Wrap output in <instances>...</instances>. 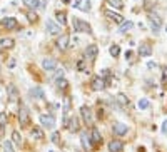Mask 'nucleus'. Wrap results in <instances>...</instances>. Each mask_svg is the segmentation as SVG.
Masks as SVG:
<instances>
[{
    "mask_svg": "<svg viewBox=\"0 0 167 152\" xmlns=\"http://www.w3.org/2000/svg\"><path fill=\"white\" fill-rule=\"evenodd\" d=\"M77 70L78 72H87V68H85V58H80V60L77 62Z\"/></svg>",
    "mask_w": 167,
    "mask_h": 152,
    "instance_id": "c756f323",
    "label": "nucleus"
},
{
    "mask_svg": "<svg viewBox=\"0 0 167 152\" xmlns=\"http://www.w3.org/2000/svg\"><path fill=\"white\" fill-rule=\"evenodd\" d=\"M80 142H82V147H84L85 150H90V149H92L90 135H87V132H82V134H80Z\"/></svg>",
    "mask_w": 167,
    "mask_h": 152,
    "instance_id": "4468645a",
    "label": "nucleus"
},
{
    "mask_svg": "<svg viewBox=\"0 0 167 152\" xmlns=\"http://www.w3.org/2000/svg\"><path fill=\"white\" fill-rule=\"evenodd\" d=\"M149 22H150V28L154 30V33H157V32L160 30L162 20H160V17L157 15V13H154V12H150V13H149Z\"/></svg>",
    "mask_w": 167,
    "mask_h": 152,
    "instance_id": "7ed1b4c3",
    "label": "nucleus"
},
{
    "mask_svg": "<svg viewBox=\"0 0 167 152\" xmlns=\"http://www.w3.org/2000/svg\"><path fill=\"white\" fill-rule=\"evenodd\" d=\"M5 120H7V115L3 114V112H0V132L3 130V124H5Z\"/></svg>",
    "mask_w": 167,
    "mask_h": 152,
    "instance_id": "f704fd0d",
    "label": "nucleus"
},
{
    "mask_svg": "<svg viewBox=\"0 0 167 152\" xmlns=\"http://www.w3.org/2000/svg\"><path fill=\"white\" fill-rule=\"evenodd\" d=\"M23 5H27L28 8H37L40 7V2L38 0H23Z\"/></svg>",
    "mask_w": 167,
    "mask_h": 152,
    "instance_id": "393cba45",
    "label": "nucleus"
},
{
    "mask_svg": "<svg viewBox=\"0 0 167 152\" xmlns=\"http://www.w3.org/2000/svg\"><path fill=\"white\" fill-rule=\"evenodd\" d=\"M12 140H13V144H15V145H20L22 144V135L18 134L17 130H13L12 132Z\"/></svg>",
    "mask_w": 167,
    "mask_h": 152,
    "instance_id": "bb28decb",
    "label": "nucleus"
},
{
    "mask_svg": "<svg viewBox=\"0 0 167 152\" xmlns=\"http://www.w3.org/2000/svg\"><path fill=\"white\" fill-rule=\"evenodd\" d=\"M8 92H10V100H15L17 99V89L13 85L8 87Z\"/></svg>",
    "mask_w": 167,
    "mask_h": 152,
    "instance_id": "72a5a7b5",
    "label": "nucleus"
},
{
    "mask_svg": "<svg viewBox=\"0 0 167 152\" xmlns=\"http://www.w3.org/2000/svg\"><path fill=\"white\" fill-rule=\"evenodd\" d=\"M130 57H132V52L127 50V52H125V58H130Z\"/></svg>",
    "mask_w": 167,
    "mask_h": 152,
    "instance_id": "a19ab883",
    "label": "nucleus"
},
{
    "mask_svg": "<svg viewBox=\"0 0 167 152\" xmlns=\"http://www.w3.org/2000/svg\"><path fill=\"white\" fill-rule=\"evenodd\" d=\"M18 120H20V125L22 127H27L28 124H30V112H28L27 107H20L18 109Z\"/></svg>",
    "mask_w": 167,
    "mask_h": 152,
    "instance_id": "f03ea898",
    "label": "nucleus"
},
{
    "mask_svg": "<svg viewBox=\"0 0 167 152\" xmlns=\"http://www.w3.org/2000/svg\"><path fill=\"white\" fill-rule=\"evenodd\" d=\"M55 18H57V22L60 23V25H67V15H65V12H57L55 13Z\"/></svg>",
    "mask_w": 167,
    "mask_h": 152,
    "instance_id": "4be33fe9",
    "label": "nucleus"
},
{
    "mask_svg": "<svg viewBox=\"0 0 167 152\" xmlns=\"http://www.w3.org/2000/svg\"><path fill=\"white\" fill-rule=\"evenodd\" d=\"M45 28H47V32H48V33H52V35H58V33H60V25L53 23L52 20H47Z\"/></svg>",
    "mask_w": 167,
    "mask_h": 152,
    "instance_id": "ddd939ff",
    "label": "nucleus"
},
{
    "mask_svg": "<svg viewBox=\"0 0 167 152\" xmlns=\"http://www.w3.org/2000/svg\"><path fill=\"white\" fill-rule=\"evenodd\" d=\"M104 15L109 18V20L115 22V23H122V22H124V17H122L120 13H115V12H112V10H105Z\"/></svg>",
    "mask_w": 167,
    "mask_h": 152,
    "instance_id": "6e6552de",
    "label": "nucleus"
},
{
    "mask_svg": "<svg viewBox=\"0 0 167 152\" xmlns=\"http://www.w3.org/2000/svg\"><path fill=\"white\" fill-rule=\"evenodd\" d=\"M109 52H110V55L115 58V57H119V53H120V47H119V45H115V43H114V45H110Z\"/></svg>",
    "mask_w": 167,
    "mask_h": 152,
    "instance_id": "c85d7f7f",
    "label": "nucleus"
},
{
    "mask_svg": "<svg viewBox=\"0 0 167 152\" xmlns=\"http://www.w3.org/2000/svg\"><path fill=\"white\" fill-rule=\"evenodd\" d=\"M48 152H53V150H48Z\"/></svg>",
    "mask_w": 167,
    "mask_h": 152,
    "instance_id": "79ce46f5",
    "label": "nucleus"
},
{
    "mask_svg": "<svg viewBox=\"0 0 167 152\" xmlns=\"http://www.w3.org/2000/svg\"><path fill=\"white\" fill-rule=\"evenodd\" d=\"M105 79H102V77L99 75V77H95L94 80H92V89L94 90H104L105 89Z\"/></svg>",
    "mask_w": 167,
    "mask_h": 152,
    "instance_id": "f8f14e48",
    "label": "nucleus"
},
{
    "mask_svg": "<svg viewBox=\"0 0 167 152\" xmlns=\"http://www.w3.org/2000/svg\"><path fill=\"white\" fill-rule=\"evenodd\" d=\"M117 102H119L122 107H127V105H129V99H127L124 94H119V95H117Z\"/></svg>",
    "mask_w": 167,
    "mask_h": 152,
    "instance_id": "cd10ccee",
    "label": "nucleus"
},
{
    "mask_svg": "<svg viewBox=\"0 0 167 152\" xmlns=\"http://www.w3.org/2000/svg\"><path fill=\"white\" fill-rule=\"evenodd\" d=\"M150 107V102L147 99H140L139 100V109H149Z\"/></svg>",
    "mask_w": 167,
    "mask_h": 152,
    "instance_id": "7c9ffc66",
    "label": "nucleus"
},
{
    "mask_svg": "<svg viewBox=\"0 0 167 152\" xmlns=\"http://www.w3.org/2000/svg\"><path fill=\"white\" fill-rule=\"evenodd\" d=\"M63 77V70L60 68V70H57V73H55V80H58V79H62Z\"/></svg>",
    "mask_w": 167,
    "mask_h": 152,
    "instance_id": "4c0bfd02",
    "label": "nucleus"
},
{
    "mask_svg": "<svg viewBox=\"0 0 167 152\" xmlns=\"http://www.w3.org/2000/svg\"><path fill=\"white\" fill-rule=\"evenodd\" d=\"M3 150H5V152H13V145H12L10 140H5V142H3Z\"/></svg>",
    "mask_w": 167,
    "mask_h": 152,
    "instance_id": "473e14b6",
    "label": "nucleus"
},
{
    "mask_svg": "<svg viewBox=\"0 0 167 152\" xmlns=\"http://www.w3.org/2000/svg\"><path fill=\"white\" fill-rule=\"evenodd\" d=\"M124 149V144H122L120 140H110L109 142V150L110 152H122Z\"/></svg>",
    "mask_w": 167,
    "mask_h": 152,
    "instance_id": "dca6fc26",
    "label": "nucleus"
},
{
    "mask_svg": "<svg viewBox=\"0 0 167 152\" xmlns=\"http://www.w3.org/2000/svg\"><path fill=\"white\" fill-rule=\"evenodd\" d=\"M139 55H140V57H149V55H152V47L149 45V43H140V47H139Z\"/></svg>",
    "mask_w": 167,
    "mask_h": 152,
    "instance_id": "2eb2a0df",
    "label": "nucleus"
},
{
    "mask_svg": "<svg viewBox=\"0 0 167 152\" xmlns=\"http://www.w3.org/2000/svg\"><path fill=\"white\" fill-rule=\"evenodd\" d=\"M40 124L43 127H47V129H52V127H55V117L53 115H47V114H42L40 117Z\"/></svg>",
    "mask_w": 167,
    "mask_h": 152,
    "instance_id": "39448f33",
    "label": "nucleus"
},
{
    "mask_svg": "<svg viewBox=\"0 0 167 152\" xmlns=\"http://www.w3.org/2000/svg\"><path fill=\"white\" fill-rule=\"evenodd\" d=\"M114 134H115V135H124V134H127V125L122 124V122H117V124H114Z\"/></svg>",
    "mask_w": 167,
    "mask_h": 152,
    "instance_id": "f3484780",
    "label": "nucleus"
},
{
    "mask_svg": "<svg viewBox=\"0 0 167 152\" xmlns=\"http://www.w3.org/2000/svg\"><path fill=\"white\" fill-rule=\"evenodd\" d=\"M107 3H109L110 7H114V8H122L124 7V0H107Z\"/></svg>",
    "mask_w": 167,
    "mask_h": 152,
    "instance_id": "a878e982",
    "label": "nucleus"
},
{
    "mask_svg": "<svg viewBox=\"0 0 167 152\" xmlns=\"http://www.w3.org/2000/svg\"><path fill=\"white\" fill-rule=\"evenodd\" d=\"M42 67L45 68V70H53V68L57 67V60L55 58H52V57H47V58H43L42 60Z\"/></svg>",
    "mask_w": 167,
    "mask_h": 152,
    "instance_id": "9b49d317",
    "label": "nucleus"
},
{
    "mask_svg": "<svg viewBox=\"0 0 167 152\" xmlns=\"http://www.w3.org/2000/svg\"><path fill=\"white\" fill-rule=\"evenodd\" d=\"M147 67H149V68H157V63L155 62H149V63H147Z\"/></svg>",
    "mask_w": 167,
    "mask_h": 152,
    "instance_id": "58836bf2",
    "label": "nucleus"
},
{
    "mask_svg": "<svg viewBox=\"0 0 167 152\" xmlns=\"http://www.w3.org/2000/svg\"><path fill=\"white\" fill-rule=\"evenodd\" d=\"M72 25H73V32H78V33H92V27H90L87 22H84L82 18H78V17H73Z\"/></svg>",
    "mask_w": 167,
    "mask_h": 152,
    "instance_id": "f257e3e1",
    "label": "nucleus"
},
{
    "mask_svg": "<svg viewBox=\"0 0 167 152\" xmlns=\"http://www.w3.org/2000/svg\"><path fill=\"white\" fill-rule=\"evenodd\" d=\"M68 43H70V35H68V33H62L55 45H57V48L60 52H63V50H67V48H68Z\"/></svg>",
    "mask_w": 167,
    "mask_h": 152,
    "instance_id": "20e7f679",
    "label": "nucleus"
},
{
    "mask_svg": "<svg viewBox=\"0 0 167 152\" xmlns=\"http://www.w3.org/2000/svg\"><path fill=\"white\" fill-rule=\"evenodd\" d=\"M162 132L167 134V120H164V124H162Z\"/></svg>",
    "mask_w": 167,
    "mask_h": 152,
    "instance_id": "ea45409f",
    "label": "nucleus"
},
{
    "mask_svg": "<svg viewBox=\"0 0 167 152\" xmlns=\"http://www.w3.org/2000/svg\"><path fill=\"white\" fill-rule=\"evenodd\" d=\"M97 53H99V47H97L95 43H90V45H87V48H85V55H87V58L94 60V58L97 57Z\"/></svg>",
    "mask_w": 167,
    "mask_h": 152,
    "instance_id": "1a4fd4ad",
    "label": "nucleus"
},
{
    "mask_svg": "<svg viewBox=\"0 0 167 152\" xmlns=\"http://www.w3.org/2000/svg\"><path fill=\"white\" fill-rule=\"evenodd\" d=\"M80 114L84 117V120H85L87 125H92V122H94V117H92V110L89 109L87 105H82L80 107Z\"/></svg>",
    "mask_w": 167,
    "mask_h": 152,
    "instance_id": "423d86ee",
    "label": "nucleus"
},
{
    "mask_svg": "<svg viewBox=\"0 0 167 152\" xmlns=\"http://www.w3.org/2000/svg\"><path fill=\"white\" fill-rule=\"evenodd\" d=\"M12 47H13V38L5 37V38L0 40V50H3V48H12Z\"/></svg>",
    "mask_w": 167,
    "mask_h": 152,
    "instance_id": "aec40b11",
    "label": "nucleus"
},
{
    "mask_svg": "<svg viewBox=\"0 0 167 152\" xmlns=\"http://www.w3.org/2000/svg\"><path fill=\"white\" fill-rule=\"evenodd\" d=\"M58 137H60L58 132H53V134H52V142H53V144H58Z\"/></svg>",
    "mask_w": 167,
    "mask_h": 152,
    "instance_id": "c9c22d12",
    "label": "nucleus"
},
{
    "mask_svg": "<svg viewBox=\"0 0 167 152\" xmlns=\"http://www.w3.org/2000/svg\"><path fill=\"white\" fill-rule=\"evenodd\" d=\"M132 27H134V23H132L130 20H127V22H122V23H120V27H119V32H120V33H125L127 30H130Z\"/></svg>",
    "mask_w": 167,
    "mask_h": 152,
    "instance_id": "5701e85b",
    "label": "nucleus"
},
{
    "mask_svg": "<svg viewBox=\"0 0 167 152\" xmlns=\"http://www.w3.org/2000/svg\"><path fill=\"white\" fill-rule=\"evenodd\" d=\"M27 17H28V20H30V22H35V20H37V15H35L33 12H28Z\"/></svg>",
    "mask_w": 167,
    "mask_h": 152,
    "instance_id": "e433bc0d",
    "label": "nucleus"
},
{
    "mask_svg": "<svg viewBox=\"0 0 167 152\" xmlns=\"http://www.w3.org/2000/svg\"><path fill=\"white\" fill-rule=\"evenodd\" d=\"M90 140L95 142V144H100V142H102V135H100V132H99L97 127H94L92 132H90Z\"/></svg>",
    "mask_w": 167,
    "mask_h": 152,
    "instance_id": "6ab92c4d",
    "label": "nucleus"
},
{
    "mask_svg": "<svg viewBox=\"0 0 167 152\" xmlns=\"http://www.w3.org/2000/svg\"><path fill=\"white\" fill-rule=\"evenodd\" d=\"M73 7L82 10V12H89L90 10V0H75Z\"/></svg>",
    "mask_w": 167,
    "mask_h": 152,
    "instance_id": "9d476101",
    "label": "nucleus"
},
{
    "mask_svg": "<svg viewBox=\"0 0 167 152\" xmlns=\"http://www.w3.org/2000/svg\"><path fill=\"white\" fill-rule=\"evenodd\" d=\"M2 25L5 27L7 30H15V28H18V22H17V18H13V17H7L2 20Z\"/></svg>",
    "mask_w": 167,
    "mask_h": 152,
    "instance_id": "0eeeda50",
    "label": "nucleus"
},
{
    "mask_svg": "<svg viewBox=\"0 0 167 152\" xmlns=\"http://www.w3.org/2000/svg\"><path fill=\"white\" fill-rule=\"evenodd\" d=\"M30 134H32L33 139H43V130L40 129V127H33Z\"/></svg>",
    "mask_w": 167,
    "mask_h": 152,
    "instance_id": "b1692460",
    "label": "nucleus"
},
{
    "mask_svg": "<svg viewBox=\"0 0 167 152\" xmlns=\"http://www.w3.org/2000/svg\"><path fill=\"white\" fill-rule=\"evenodd\" d=\"M28 95L33 97V99H43V90L40 87H32V89L28 90Z\"/></svg>",
    "mask_w": 167,
    "mask_h": 152,
    "instance_id": "a211bd4d",
    "label": "nucleus"
},
{
    "mask_svg": "<svg viewBox=\"0 0 167 152\" xmlns=\"http://www.w3.org/2000/svg\"><path fill=\"white\" fill-rule=\"evenodd\" d=\"M68 130L70 132H78V119L77 117H72L70 120H68Z\"/></svg>",
    "mask_w": 167,
    "mask_h": 152,
    "instance_id": "412c9836",
    "label": "nucleus"
},
{
    "mask_svg": "<svg viewBox=\"0 0 167 152\" xmlns=\"http://www.w3.org/2000/svg\"><path fill=\"white\" fill-rule=\"evenodd\" d=\"M57 84H58V87H60L62 90H65L67 87H68V82H67L65 79H63V77H62V79H58V80H57Z\"/></svg>",
    "mask_w": 167,
    "mask_h": 152,
    "instance_id": "2f4dec72",
    "label": "nucleus"
}]
</instances>
